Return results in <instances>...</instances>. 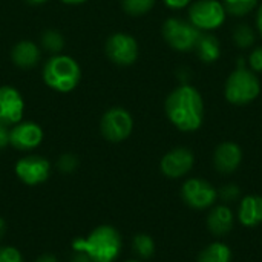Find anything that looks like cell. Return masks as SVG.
<instances>
[{"label": "cell", "mask_w": 262, "mask_h": 262, "mask_svg": "<svg viewBox=\"0 0 262 262\" xmlns=\"http://www.w3.org/2000/svg\"><path fill=\"white\" fill-rule=\"evenodd\" d=\"M166 114L170 123L183 132L200 129L204 118V103L200 92L189 86H178L166 98Z\"/></svg>", "instance_id": "obj_1"}, {"label": "cell", "mask_w": 262, "mask_h": 262, "mask_svg": "<svg viewBox=\"0 0 262 262\" xmlns=\"http://www.w3.org/2000/svg\"><path fill=\"white\" fill-rule=\"evenodd\" d=\"M72 247L84 253L92 262H112L121 250L120 233L111 226L97 227L88 238H78Z\"/></svg>", "instance_id": "obj_2"}, {"label": "cell", "mask_w": 262, "mask_h": 262, "mask_svg": "<svg viewBox=\"0 0 262 262\" xmlns=\"http://www.w3.org/2000/svg\"><path fill=\"white\" fill-rule=\"evenodd\" d=\"M81 77V69L78 63L63 54L51 57L43 66V80L46 86L57 92H71L77 88Z\"/></svg>", "instance_id": "obj_3"}, {"label": "cell", "mask_w": 262, "mask_h": 262, "mask_svg": "<svg viewBox=\"0 0 262 262\" xmlns=\"http://www.w3.org/2000/svg\"><path fill=\"white\" fill-rule=\"evenodd\" d=\"M259 92L261 84L256 74H253V71L246 66L244 60L239 58L236 69L226 81V98L233 104H247L253 101Z\"/></svg>", "instance_id": "obj_4"}, {"label": "cell", "mask_w": 262, "mask_h": 262, "mask_svg": "<svg viewBox=\"0 0 262 262\" xmlns=\"http://www.w3.org/2000/svg\"><path fill=\"white\" fill-rule=\"evenodd\" d=\"M201 35V31L193 26L190 21L181 20V18H167L163 25V37L169 43L170 48L187 52L195 48L198 37Z\"/></svg>", "instance_id": "obj_5"}, {"label": "cell", "mask_w": 262, "mask_h": 262, "mask_svg": "<svg viewBox=\"0 0 262 262\" xmlns=\"http://www.w3.org/2000/svg\"><path fill=\"white\" fill-rule=\"evenodd\" d=\"M224 5L216 0H198L189 9V18L200 31H212L220 28L226 20Z\"/></svg>", "instance_id": "obj_6"}, {"label": "cell", "mask_w": 262, "mask_h": 262, "mask_svg": "<svg viewBox=\"0 0 262 262\" xmlns=\"http://www.w3.org/2000/svg\"><path fill=\"white\" fill-rule=\"evenodd\" d=\"M100 129L106 140L112 143H120L126 140L134 129L132 115L123 107H112L104 112Z\"/></svg>", "instance_id": "obj_7"}, {"label": "cell", "mask_w": 262, "mask_h": 262, "mask_svg": "<svg viewBox=\"0 0 262 262\" xmlns=\"http://www.w3.org/2000/svg\"><path fill=\"white\" fill-rule=\"evenodd\" d=\"M106 54L115 64L129 66L138 58V43L129 34L115 32L106 41Z\"/></svg>", "instance_id": "obj_8"}, {"label": "cell", "mask_w": 262, "mask_h": 262, "mask_svg": "<svg viewBox=\"0 0 262 262\" xmlns=\"http://www.w3.org/2000/svg\"><path fill=\"white\" fill-rule=\"evenodd\" d=\"M181 196L187 206L196 210H203L213 206L218 198V192L210 183L201 178H190L183 184Z\"/></svg>", "instance_id": "obj_9"}, {"label": "cell", "mask_w": 262, "mask_h": 262, "mask_svg": "<svg viewBox=\"0 0 262 262\" xmlns=\"http://www.w3.org/2000/svg\"><path fill=\"white\" fill-rule=\"evenodd\" d=\"M25 101L21 94L12 86H0V123L11 126L21 121Z\"/></svg>", "instance_id": "obj_10"}, {"label": "cell", "mask_w": 262, "mask_h": 262, "mask_svg": "<svg viewBox=\"0 0 262 262\" xmlns=\"http://www.w3.org/2000/svg\"><path fill=\"white\" fill-rule=\"evenodd\" d=\"M49 172H51L49 161L45 160L43 157H37V155L25 157V158L18 160V163L15 164L17 177L25 184H29V186L45 183L49 177Z\"/></svg>", "instance_id": "obj_11"}, {"label": "cell", "mask_w": 262, "mask_h": 262, "mask_svg": "<svg viewBox=\"0 0 262 262\" xmlns=\"http://www.w3.org/2000/svg\"><path fill=\"white\" fill-rule=\"evenodd\" d=\"M43 140V130L32 121H20L9 130V144L18 150H32Z\"/></svg>", "instance_id": "obj_12"}, {"label": "cell", "mask_w": 262, "mask_h": 262, "mask_svg": "<svg viewBox=\"0 0 262 262\" xmlns=\"http://www.w3.org/2000/svg\"><path fill=\"white\" fill-rule=\"evenodd\" d=\"M193 154L186 147H177L167 152L161 160V172L169 178H180L184 177L193 167Z\"/></svg>", "instance_id": "obj_13"}, {"label": "cell", "mask_w": 262, "mask_h": 262, "mask_svg": "<svg viewBox=\"0 0 262 262\" xmlns=\"http://www.w3.org/2000/svg\"><path fill=\"white\" fill-rule=\"evenodd\" d=\"M243 161V150L236 143L226 141L221 143L213 155V164L218 172L221 173H232L235 172Z\"/></svg>", "instance_id": "obj_14"}, {"label": "cell", "mask_w": 262, "mask_h": 262, "mask_svg": "<svg viewBox=\"0 0 262 262\" xmlns=\"http://www.w3.org/2000/svg\"><path fill=\"white\" fill-rule=\"evenodd\" d=\"M11 58L15 66H18L21 69H31L40 60V49L37 48L35 43H32L29 40H23V41H18L12 48Z\"/></svg>", "instance_id": "obj_15"}, {"label": "cell", "mask_w": 262, "mask_h": 262, "mask_svg": "<svg viewBox=\"0 0 262 262\" xmlns=\"http://www.w3.org/2000/svg\"><path fill=\"white\" fill-rule=\"evenodd\" d=\"M239 223L246 227H255L262 223V198L250 195L243 198L238 209Z\"/></svg>", "instance_id": "obj_16"}, {"label": "cell", "mask_w": 262, "mask_h": 262, "mask_svg": "<svg viewBox=\"0 0 262 262\" xmlns=\"http://www.w3.org/2000/svg\"><path fill=\"white\" fill-rule=\"evenodd\" d=\"M207 227L215 236H224L233 229V213L227 206H216L207 216Z\"/></svg>", "instance_id": "obj_17"}, {"label": "cell", "mask_w": 262, "mask_h": 262, "mask_svg": "<svg viewBox=\"0 0 262 262\" xmlns=\"http://www.w3.org/2000/svg\"><path fill=\"white\" fill-rule=\"evenodd\" d=\"M193 49L196 51L198 58L204 63L216 61L220 58V54H221V46H220L218 38L209 32H201Z\"/></svg>", "instance_id": "obj_18"}, {"label": "cell", "mask_w": 262, "mask_h": 262, "mask_svg": "<svg viewBox=\"0 0 262 262\" xmlns=\"http://www.w3.org/2000/svg\"><path fill=\"white\" fill-rule=\"evenodd\" d=\"M232 252L229 246L223 243H213L207 246L198 256V262H230Z\"/></svg>", "instance_id": "obj_19"}, {"label": "cell", "mask_w": 262, "mask_h": 262, "mask_svg": "<svg viewBox=\"0 0 262 262\" xmlns=\"http://www.w3.org/2000/svg\"><path fill=\"white\" fill-rule=\"evenodd\" d=\"M256 2L258 0H224L223 5L226 12H229L230 15L243 17L256 6Z\"/></svg>", "instance_id": "obj_20"}, {"label": "cell", "mask_w": 262, "mask_h": 262, "mask_svg": "<svg viewBox=\"0 0 262 262\" xmlns=\"http://www.w3.org/2000/svg\"><path fill=\"white\" fill-rule=\"evenodd\" d=\"M233 40H235V45L243 49L250 48L255 43V32L249 25H239L233 31Z\"/></svg>", "instance_id": "obj_21"}, {"label": "cell", "mask_w": 262, "mask_h": 262, "mask_svg": "<svg viewBox=\"0 0 262 262\" xmlns=\"http://www.w3.org/2000/svg\"><path fill=\"white\" fill-rule=\"evenodd\" d=\"M41 45L49 52H60L61 48L64 46V40L60 32H57L54 29H48L41 35Z\"/></svg>", "instance_id": "obj_22"}, {"label": "cell", "mask_w": 262, "mask_h": 262, "mask_svg": "<svg viewBox=\"0 0 262 262\" xmlns=\"http://www.w3.org/2000/svg\"><path fill=\"white\" fill-rule=\"evenodd\" d=\"M134 250L137 252V255H140L141 258H150L155 252V244L154 239L149 235H137L134 238Z\"/></svg>", "instance_id": "obj_23"}, {"label": "cell", "mask_w": 262, "mask_h": 262, "mask_svg": "<svg viewBox=\"0 0 262 262\" xmlns=\"http://www.w3.org/2000/svg\"><path fill=\"white\" fill-rule=\"evenodd\" d=\"M155 5V0H123V8L130 15H143L149 12Z\"/></svg>", "instance_id": "obj_24"}, {"label": "cell", "mask_w": 262, "mask_h": 262, "mask_svg": "<svg viewBox=\"0 0 262 262\" xmlns=\"http://www.w3.org/2000/svg\"><path fill=\"white\" fill-rule=\"evenodd\" d=\"M77 164H78V160H77L74 155H71V154L61 155V157L58 158V163H57L58 169H60L61 172H64V173L74 172L75 167H77Z\"/></svg>", "instance_id": "obj_25"}, {"label": "cell", "mask_w": 262, "mask_h": 262, "mask_svg": "<svg viewBox=\"0 0 262 262\" xmlns=\"http://www.w3.org/2000/svg\"><path fill=\"white\" fill-rule=\"evenodd\" d=\"M241 195V190L238 186L235 184H227L224 186L221 190H220V196L223 201H227V203H232V201H236Z\"/></svg>", "instance_id": "obj_26"}, {"label": "cell", "mask_w": 262, "mask_h": 262, "mask_svg": "<svg viewBox=\"0 0 262 262\" xmlns=\"http://www.w3.org/2000/svg\"><path fill=\"white\" fill-rule=\"evenodd\" d=\"M0 262H23V258L14 247H0Z\"/></svg>", "instance_id": "obj_27"}, {"label": "cell", "mask_w": 262, "mask_h": 262, "mask_svg": "<svg viewBox=\"0 0 262 262\" xmlns=\"http://www.w3.org/2000/svg\"><path fill=\"white\" fill-rule=\"evenodd\" d=\"M249 64L252 68V71L255 72H262V46L256 48L250 57H249Z\"/></svg>", "instance_id": "obj_28"}, {"label": "cell", "mask_w": 262, "mask_h": 262, "mask_svg": "<svg viewBox=\"0 0 262 262\" xmlns=\"http://www.w3.org/2000/svg\"><path fill=\"white\" fill-rule=\"evenodd\" d=\"M9 144V129L6 124L0 123V149L6 147Z\"/></svg>", "instance_id": "obj_29"}, {"label": "cell", "mask_w": 262, "mask_h": 262, "mask_svg": "<svg viewBox=\"0 0 262 262\" xmlns=\"http://www.w3.org/2000/svg\"><path fill=\"white\" fill-rule=\"evenodd\" d=\"M164 3L172 9H181L190 3V0H164Z\"/></svg>", "instance_id": "obj_30"}, {"label": "cell", "mask_w": 262, "mask_h": 262, "mask_svg": "<svg viewBox=\"0 0 262 262\" xmlns=\"http://www.w3.org/2000/svg\"><path fill=\"white\" fill-rule=\"evenodd\" d=\"M256 25H258V29H259V34L262 37V5L258 9V14H256Z\"/></svg>", "instance_id": "obj_31"}, {"label": "cell", "mask_w": 262, "mask_h": 262, "mask_svg": "<svg viewBox=\"0 0 262 262\" xmlns=\"http://www.w3.org/2000/svg\"><path fill=\"white\" fill-rule=\"evenodd\" d=\"M35 262H57V259H55L54 255H43V256H40Z\"/></svg>", "instance_id": "obj_32"}, {"label": "cell", "mask_w": 262, "mask_h": 262, "mask_svg": "<svg viewBox=\"0 0 262 262\" xmlns=\"http://www.w3.org/2000/svg\"><path fill=\"white\" fill-rule=\"evenodd\" d=\"M63 3H68V5H80V3H84L88 0H61Z\"/></svg>", "instance_id": "obj_33"}, {"label": "cell", "mask_w": 262, "mask_h": 262, "mask_svg": "<svg viewBox=\"0 0 262 262\" xmlns=\"http://www.w3.org/2000/svg\"><path fill=\"white\" fill-rule=\"evenodd\" d=\"M5 230H6V224H5V221L0 218V238L5 235Z\"/></svg>", "instance_id": "obj_34"}, {"label": "cell", "mask_w": 262, "mask_h": 262, "mask_svg": "<svg viewBox=\"0 0 262 262\" xmlns=\"http://www.w3.org/2000/svg\"><path fill=\"white\" fill-rule=\"evenodd\" d=\"M81 255H83V256L77 258V259H75L74 262H92L91 259H89V258H88V256H86V255H84V253H81Z\"/></svg>", "instance_id": "obj_35"}, {"label": "cell", "mask_w": 262, "mask_h": 262, "mask_svg": "<svg viewBox=\"0 0 262 262\" xmlns=\"http://www.w3.org/2000/svg\"><path fill=\"white\" fill-rule=\"evenodd\" d=\"M28 3H31V5H43V3H46L48 0H26Z\"/></svg>", "instance_id": "obj_36"}, {"label": "cell", "mask_w": 262, "mask_h": 262, "mask_svg": "<svg viewBox=\"0 0 262 262\" xmlns=\"http://www.w3.org/2000/svg\"><path fill=\"white\" fill-rule=\"evenodd\" d=\"M127 262H138V261H127Z\"/></svg>", "instance_id": "obj_37"}]
</instances>
